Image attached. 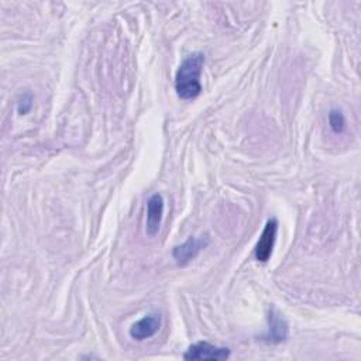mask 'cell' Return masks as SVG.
Segmentation results:
<instances>
[{
	"label": "cell",
	"instance_id": "cell-1",
	"mask_svg": "<svg viewBox=\"0 0 361 361\" xmlns=\"http://www.w3.org/2000/svg\"><path fill=\"white\" fill-rule=\"evenodd\" d=\"M203 63L204 55L202 52H193L180 62L175 75V90L180 99L190 100L200 94V73Z\"/></svg>",
	"mask_w": 361,
	"mask_h": 361
},
{
	"label": "cell",
	"instance_id": "cell-2",
	"mask_svg": "<svg viewBox=\"0 0 361 361\" xmlns=\"http://www.w3.org/2000/svg\"><path fill=\"white\" fill-rule=\"evenodd\" d=\"M230 357V350L226 347H217L214 344H210L209 341H197L185 351L183 358L189 361L196 360H226Z\"/></svg>",
	"mask_w": 361,
	"mask_h": 361
},
{
	"label": "cell",
	"instance_id": "cell-3",
	"mask_svg": "<svg viewBox=\"0 0 361 361\" xmlns=\"http://www.w3.org/2000/svg\"><path fill=\"white\" fill-rule=\"evenodd\" d=\"M276 233H278V220L275 217L268 219L254 250V255L257 261L267 262L271 258L275 240H276Z\"/></svg>",
	"mask_w": 361,
	"mask_h": 361
},
{
	"label": "cell",
	"instance_id": "cell-4",
	"mask_svg": "<svg viewBox=\"0 0 361 361\" xmlns=\"http://www.w3.org/2000/svg\"><path fill=\"white\" fill-rule=\"evenodd\" d=\"M209 244V235H199V237H189L183 244L173 247L172 255L179 265L188 264L193 259L206 245Z\"/></svg>",
	"mask_w": 361,
	"mask_h": 361
},
{
	"label": "cell",
	"instance_id": "cell-5",
	"mask_svg": "<svg viewBox=\"0 0 361 361\" xmlns=\"http://www.w3.org/2000/svg\"><path fill=\"white\" fill-rule=\"evenodd\" d=\"M164 214V199L159 193H154L149 196L147 202V220H145V231L149 237H154L161 227Z\"/></svg>",
	"mask_w": 361,
	"mask_h": 361
},
{
	"label": "cell",
	"instance_id": "cell-6",
	"mask_svg": "<svg viewBox=\"0 0 361 361\" xmlns=\"http://www.w3.org/2000/svg\"><path fill=\"white\" fill-rule=\"evenodd\" d=\"M159 326H161V316L157 313H151L144 316L138 322L133 323L128 333L131 338L141 341L152 337L159 330Z\"/></svg>",
	"mask_w": 361,
	"mask_h": 361
},
{
	"label": "cell",
	"instance_id": "cell-7",
	"mask_svg": "<svg viewBox=\"0 0 361 361\" xmlns=\"http://www.w3.org/2000/svg\"><path fill=\"white\" fill-rule=\"evenodd\" d=\"M288 337V323L278 313L271 310L269 313V333L268 338L272 343H279Z\"/></svg>",
	"mask_w": 361,
	"mask_h": 361
},
{
	"label": "cell",
	"instance_id": "cell-8",
	"mask_svg": "<svg viewBox=\"0 0 361 361\" xmlns=\"http://www.w3.org/2000/svg\"><path fill=\"white\" fill-rule=\"evenodd\" d=\"M329 124L334 133H343L345 128V118L340 110H331L329 113Z\"/></svg>",
	"mask_w": 361,
	"mask_h": 361
}]
</instances>
